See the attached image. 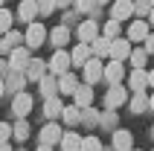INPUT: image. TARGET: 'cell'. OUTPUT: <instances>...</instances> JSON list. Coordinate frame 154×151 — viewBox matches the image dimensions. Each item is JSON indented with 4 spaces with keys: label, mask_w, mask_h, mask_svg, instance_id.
Here are the masks:
<instances>
[{
    "label": "cell",
    "mask_w": 154,
    "mask_h": 151,
    "mask_svg": "<svg viewBox=\"0 0 154 151\" xmlns=\"http://www.w3.org/2000/svg\"><path fill=\"white\" fill-rule=\"evenodd\" d=\"M9 134H12V128H9V122H0V143H6Z\"/></svg>",
    "instance_id": "8d00e7d4"
},
{
    "label": "cell",
    "mask_w": 154,
    "mask_h": 151,
    "mask_svg": "<svg viewBox=\"0 0 154 151\" xmlns=\"http://www.w3.org/2000/svg\"><path fill=\"white\" fill-rule=\"evenodd\" d=\"M151 9H154V0H134V15L148 17V15H151Z\"/></svg>",
    "instance_id": "4316f807"
},
{
    "label": "cell",
    "mask_w": 154,
    "mask_h": 151,
    "mask_svg": "<svg viewBox=\"0 0 154 151\" xmlns=\"http://www.w3.org/2000/svg\"><path fill=\"white\" fill-rule=\"evenodd\" d=\"M93 38H99V26L93 23V20H85V23L79 26V41H85V44H90Z\"/></svg>",
    "instance_id": "e0dca14e"
},
{
    "label": "cell",
    "mask_w": 154,
    "mask_h": 151,
    "mask_svg": "<svg viewBox=\"0 0 154 151\" xmlns=\"http://www.w3.org/2000/svg\"><path fill=\"white\" fill-rule=\"evenodd\" d=\"M148 87L154 90V70H148Z\"/></svg>",
    "instance_id": "f35d334b"
},
{
    "label": "cell",
    "mask_w": 154,
    "mask_h": 151,
    "mask_svg": "<svg viewBox=\"0 0 154 151\" xmlns=\"http://www.w3.org/2000/svg\"><path fill=\"white\" fill-rule=\"evenodd\" d=\"M128 108L134 110V113H146V110H148V93L146 90H137L128 99Z\"/></svg>",
    "instance_id": "4fadbf2b"
},
{
    "label": "cell",
    "mask_w": 154,
    "mask_h": 151,
    "mask_svg": "<svg viewBox=\"0 0 154 151\" xmlns=\"http://www.w3.org/2000/svg\"><path fill=\"white\" fill-rule=\"evenodd\" d=\"M143 44H146L148 55H151V52H154V32H148V38H146V41H143Z\"/></svg>",
    "instance_id": "74e56055"
},
{
    "label": "cell",
    "mask_w": 154,
    "mask_h": 151,
    "mask_svg": "<svg viewBox=\"0 0 154 151\" xmlns=\"http://www.w3.org/2000/svg\"><path fill=\"white\" fill-rule=\"evenodd\" d=\"M61 148H64V151H79V148H82L79 134H73V131H70V134H61Z\"/></svg>",
    "instance_id": "cb8c5ba5"
},
{
    "label": "cell",
    "mask_w": 154,
    "mask_h": 151,
    "mask_svg": "<svg viewBox=\"0 0 154 151\" xmlns=\"http://www.w3.org/2000/svg\"><path fill=\"white\" fill-rule=\"evenodd\" d=\"M148 32H151V23L140 17V20H134V23L128 26V41H137V44H143V41L148 38Z\"/></svg>",
    "instance_id": "277c9868"
},
{
    "label": "cell",
    "mask_w": 154,
    "mask_h": 151,
    "mask_svg": "<svg viewBox=\"0 0 154 151\" xmlns=\"http://www.w3.org/2000/svg\"><path fill=\"white\" fill-rule=\"evenodd\" d=\"M3 90H6V84H3V82H0V96H3Z\"/></svg>",
    "instance_id": "f6af8a7d"
},
{
    "label": "cell",
    "mask_w": 154,
    "mask_h": 151,
    "mask_svg": "<svg viewBox=\"0 0 154 151\" xmlns=\"http://www.w3.org/2000/svg\"><path fill=\"white\" fill-rule=\"evenodd\" d=\"M148 23H151V26H154V9H151V15H148Z\"/></svg>",
    "instance_id": "b9f144b4"
},
{
    "label": "cell",
    "mask_w": 154,
    "mask_h": 151,
    "mask_svg": "<svg viewBox=\"0 0 154 151\" xmlns=\"http://www.w3.org/2000/svg\"><path fill=\"white\" fill-rule=\"evenodd\" d=\"M128 55H131V41H128V38H113V41H111V58L125 61Z\"/></svg>",
    "instance_id": "ba28073f"
},
{
    "label": "cell",
    "mask_w": 154,
    "mask_h": 151,
    "mask_svg": "<svg viewBox=\"0 0 154 151\" xmlns=\"http://www.w3.org/2000/svg\"><path fill=\"white\" fill-rule=\"evenodd\" d=\"M119 32H122V23H119V20H113V17H111V20H108V23H105V38H111V41H113V38H119Z\"/></svg>",
    "instance_id": "83f0119b"
},
{
    "label": "cell",
    "mask_w": 154,
    "mask_h": 151,
    "mask_svg": "<svg viewBox=\"0 0 154 151\" xmlns=\"http://www.w3.org/2000/svg\"><path fill=\"white\" fill-rule=\"evenodd\" d=\"M12 20H15V17H12V12L0 6V35H6L9 29H12Z\"/></svg>",
    "instance_id": "f1b7e54d"
},
{
    "label": "cell",
    "mask_w": 154,
    "mask_h": 151,
    "mask_svg": "<svg viewBox=\"0 0 154 151\" xmlns=\"http://www.w3.org/2000/svg\"><path fill=\"white\" fill-rule=\"evenodd\" d=\"M41 93L47 96V99L58 93V82H55V76H44V79H41Z\"/></svg>",
    "instance_id": "d4e9b609"
},
{
    "label": "cell",
    "mask_w": 154,
    "mask_h": 151,
    "mask_svg": "<svg viewBox=\"0 0 154 151\" xmlns=\"http://www.w3.org/2000/svg\"><path fill=\"white\" fill-rule=\"evenodd\" d=\"M12 134H15L17 140H26V137H29V122H23V119H20V122L12 128Z\"/></svg>",
    "instance_id": "4dcf8cb0"
},
{
    "label": "cell",
    "mask_w": 154,
    "mask_h": 151,
    "mask_svg": "<svg viewBox=\"0 0 154 151\" xmlns=\"http://www.w3.org/2000/svg\"><path fill=\"white\" fill-rule=\"evenodd\" d=\"M90 52H93L96 58H105V55H111V38H93L90 41Z\"/></svg>",
    "instance_id": "9a60e30c"
},
{
    "label": "cell",
    "mask_w": 154,
    "mask_h": 151,
    "mask_svg": "<svg viewBox=\"0 0 154 151\" xmlns=\"http://www.w3.org/2000/svg\"><path fill=\"white\" fill-rule=\"evenodd\" d=\"M99 122H102V128H116V113L113 110H105Z\"/></svg>",
    "instance_id": "836d02e7"
},
{
    "label": "cell",
    "mask_w": 154,
    "mask_h": 151,
    "mask_svg": "<svg viewBox=\"0 0 154 151\" xmlns=\"http://www.w3.org/2000/svg\"><path fill=\"white\" fill-rule=\"evenodd\" d=\"M122 79H125V67H122V61L113 58L111 64H105V82H108V84H122Z\"/></svg>",
    "instance_id": "5b68a950"
},
{
    "label": "cell",
    "mask_w": 154,
    "mask_h": 151,
    "mask_svg": "<svg viewBox=\"0 0 154 151\" xmlns=\"http://www.w3.org/2000/svg\"><path fill=\"white\" fill-rule=\"evenodd\" d=\"M6 44H9V47H17V44H20V35L9 29V32H6Z\"/></svg>",
    "instance_id": "d590c367"
},
{
    "label": "cell",
    "mask_w": 154,
    "mask_h": 151,
    "mask_svg": "<svg viewBox=\"0 0 154 151\" xmlns=\"http://www.w3.org/2000/svg\"><path fill=\"white\" fill-rule=\"evenodd\" d=\"M99 79H105V64H102V58H87V64H85V82L87 84H96Z\"/></svg>",
    "instance_id": "7a4b0ae2"
},
{
    "label": "cell",
    "mask_w": 154,
    "mask_h": 151,
    "mask_svg": "<svg viewBox=\"0 0 154 151\" xmlns=\"http://www.w3.org/2000/svg\"><path fill=\"white\" fill-rule=\"evenodd\" d=\"M38 151H52V145H41V148H38Z\"/></svg>",
    "instance_id": "60d3db41"
},
{
    "label": "cell",
    "mask_w": 154,
    "mask_h": 151,
    "mask_svg": "<svg viewBox=\"0 0 154 151\" xmlns=\"http://www.w3.org/2000/svg\"><path fill=\"white\" fill-rule=\"evenodd\" d=\"M73 96H76V105H79V108H82V110L93 105V90H90V84H79Z\"/></svg>",
    "instance_id": "8fae6325"
},
{
    "label": "cell",
    "mask_w": 154,
    "mask_h": 151,
    "mask_svg": "<svg viewBox=\"0 0 154 151\" xmlns=\"http://www.w3.org/2000/svg\"><path fill=\"white\" fill-rule=\"evenodd\" d=\"M44 113H47L50 119H55V116H61V113H64V105H61L58 96H50V99H47V105H44Z\"/></svg>",
    "instance_id": "d6986e66"
},
{
    "label": "cell",
    "mask_w": 154,
    "mask_h": 151,
    "mask_svg": "<svg viewBox=\"0 0 154 151\" xmlns=\"http://www.w3.org/2000/svg\"><path fill=\"white\" fill-rule=\"evenodd\" d=\"M128 87L134 93H137V90H148V73H146V67H134V73L128 76Z\"/></svg>",
    "instance_id": "9c48e42d"
},
{
    "label": "cell",
    "mask_w": 154,
    "mask_h": 151,
    "mask_svg": "<svg viewBox=\"0 0 154 151\" xmlns=\"http://www.w3.org/2000/svg\"><path fill=\"white\" fill-rule=\"evenodd\" d=\"M15 113L17 116H26L29 110H32V96H26V93H17V99H15Z\"/></svg>",
    "instance_id": "ac0fdd59"
},
{
    "label": "cell",
    "mask_w": 154,
    "mask_h": 151,
    "mask_svg": "<svg viewBox=\"0 0 154 151\" xmlns=\"http://www.w3.org/2000/svg\"><path fill=\"white\" fill-rule=\"evenodd\" d=\"M151 137H154V128H151Z\"/></svg>",
    "instance_id": "7dc6e473"
},
{
    "label": "cell",
    "mask_w": 154,
    "mask_h": 151,
    "mask_svg": "<svg viewBox=\"0 0 154 151\" xmlns=\"http://www.w3.org/2000/svg\"><path fill=\"white\" fill-rule=\"evenodd\" d=\"M99 148H102V145H99V140H96V137H85L79 151H99Z\"/></svg>",
    "instance_id": "1f68e13d"
},
{
    "label": "cell",
    "mask_w": 154,
    "mask_h": 151,
    "mask_svg": "<svg viewBox=\"0 0 154 151\" xmlns=\"http://www.w3.org/2000/svg\"><path fill=\"white\" fill-rule=\"evenodd\" d=\"M128 58H131V67H146L148 64V50L146 47H143V50H131Z\"/></svg>",
    "instance_id": "484cf974"
},
{
    "label": "cell",
    "mask_w": 154,
    "mask_h": 151,
    "mask_svg": "<svg viewBox=\"0 0 154 151\" xmlns=\"http://www.w3.org/2000/svg\"><path fill=\"white\" fill-rule=\"evenodd\" d=\"M41 143H44V145H55V143H61V128L55 125V122L44 125V131H41Z\"/></svg>",
    "instance_id": "5bb4252c"
},
{
    "label": "cell",
    "mask_w": 154,
    "mask_h": 151,
    "mask_svg": "<svg viewBox=\"0 0 154 151\" xmlns=\"http://www.w3.org/2000/svg\"><path fill=\"white\" fill-rule=\"evenodd\" d=\"M79 105H73V108H64V122H67V125H76L79 119H82V113H79Z\"/></svg>",
    "instance_id": "f546056e"
},
{
    "label": "cell",
    "mask_w": 154,
    "mask_h": 151,
    "mask_svg": "<svg viewBox=\"0 0 154 151\" xmlns=\"http://www.w3.org/2000/svg\"><path fill=\"white\" fill-rule=\"evenodd\" d=\"M55 3H58V6H67V3H70V0H55Z\"/></svg>",
    "instance_id": "7bdbcfd3"
},
{
    "label": "cell",
    "mask_w": 154,
    "mask_h": 151,
    "mask_svg": "<svg viewBox=\"0 0 154 151\" xmlns=\"http://www.w3.org/2000/svg\"><path fill=\"white\" fill-rule=\"evenodd\" d=\"M0 6H3V0H0Z\"/></svg>",
    "instance_id": "c3c4849f"
},
{
    "label": "cell",
    "mask_w": 154,
    "mask_h": 151,
    "mask_svg": "<svg viewBox=\"0 0 154 151\" xmlns=\"http://www.w3.org/2000/svg\"><path fill=\"white\" fill-rule=\"evenodd\" d=\"M134 15V0H116V3H113L111 6V17L113 20H125V17H131Z\"/></svg>",
    "instance_id": "8992f818"
},
{
    "label": "cell",
    "mask_w": 154,
    "mask_h": 151,
    "mask_svg": "<svg viewBox=\"0 0 154 151\" xmlns=\"http://www.w3.org/2000/svg\"><path fill=\"white\" fill-rule=\"evenodd\" d=\"M0 151H9V145H6V143H0Z\"/></svg>",
    "instance_id": "ee69618b"
},
{
    "label": "cell",
    "mask_w": 154,
    "mask_h": 151,
    "mask_svg": "<svg viewBox=\"0 0 154 151\" xmlns=\"http://www.w3.org/2000/svg\"><path fill=\"white\" fill-rule=\"evenodd\" d=\"M99 6V0H76V9L79 12H93Z\"/></svg>",
    "instance_id": "e575fe53"
},
{
    "label": "cell",
    "mask_w": 154,
    "mask_h": 151,
    "mask_svg": "<svg viewBox=\"0 0 154 151\" xmlns=\"http://www.w3.org/2000/svg\"><path fill=\"white\" fill-rule=\"evenodd\" d=\"M55 6H58L55 0H38V12H41V15H52Z\"/></svg>",
    "instance_id": "d6a6232c"
},
{
    "label": "cell",
    "mask_w": 154,
    "mask_h": 151,
    "mask_svg": "<svg viewBox=\"0 0 154 151\" xmlns=\"http://www.w3.org/2000/svg\"><path fill=\"white\" fill-rule=\"evenodd\" d=\"M50 41H52V47H64V44L70 41V32H67V26H55L50 32Z\"/></svg>",
    "instance_id": "7402d4cb"
},
{
    "label": "cell",
    "mask_w": 154,
    "mask_h": 151,
    "mask_svg": "<svg viewBox=\"0 0 154 151\" xmlns=\"http://www.w3.org/2000/svg\"><path fill=\"white\" fill-rule=\"evenodd\" d=\"M35 15H38V0H23L20 3V17H23L26 23H32Z\"/></svg>",
    "instance_id": "44dd1931"
},
{
    "label": "cell",
    "mask_w": 154,
    "mask_h": 151,
    "mask_svg": "<svg viewBox=\"0 0 154 151\" xmlns=\"http://www.w3.org/2000/svg\"><path fill=\"white\" fill-rule=\"evenodd\" d=\"M90 55H93V52H90V47H87L85 41H79V47H76V50H73V52H70V61H73L76 67H85Z\"/></svg>",
    "instance_id": "7c38bea8"
},
{
    "label": "cell",
    "mask_w": 154,
    "mask_h": 151,
    "mask_svg": "<svg viewBox=\"0 0 154 151\" xmlns=\"http://www.w3.org/2000/svg\"><path fill=\"white\" fill-rule=\"evenodd\" d=\"M125 102H128L125 84H111V90H108V96H105V108H108V110H116V108H122Z\"/></svg>",
    "instance_id": "6da1fadb"
},
{
    "label": "cell",
    "mask_w": 154,
    "mask_h": 151,
    "mask_svg": "<svg viewBox=\"0 0 154 151\" xmlns=\"http://www.w3.org/2000/svg\"><path fill=\"white\" fill-rule=\"evenodd\" d=\"M99 3H108V0H99Z\"/></svg>",
    "instance_id": "bcb514c9"
},
{
    "label": "cell",
    "mask_w": 154,
    "mask_h": 151,
    "mask_svg": "<svg viewBox=\"0 0 154 151\" xmlns=\"http://www.w3.org/2000/svg\"><path fill=\"white\" fill-rule=\"evenodd\" d=\"M148 110H154V93L148 96Z\"/></svg>",
    "instance_id": "ab89813d"
},
{
    "label": "cell",
    "mask_w": 154,
    "mask_h": 151,
    "mask_svg": "<svg viewBox=\"0 0 154 151\" xmlns=\"http://www.w3.org/2000/svg\"><path fill=\"white\" fill-rule=\"evenodd\" d=\"M44 32H47V29H44L41 23H29V29H26V35H23L26 47H29V50L41 47V44H44Z\"/></svg>",
    "instance_id": "52a82bcc"
},
{
    "label": "cell",
    "mask_w": 154,
    "mask_h": 151,
    "mask_svg": "<svg viewBox=\"0 0 154 151\" xmlns=\"http://www.w3.org/2000/svg\"><path fill=\"white\" fill-rule=\"evenodd\" d=\"M70 64H73L70 55L61 50V47H55V52H52V58H50V70L55 76H61V73H67V70H70Z\"/></svg>",
    "instance_id": "3957f363"
},
{
    "label": "cell",
    "mask_w": 154,
    "mask_h": 151,
    "mask_svg": "<svg viewBox=\"0 0 154 151\" xmlns=\"http://www.w3.org/2000/svg\"><path fill=\"white\" fill-rule=\"evenodd\" d=\"M26 76H29L32 82H41V79H44V61L32 58L29 64H26Z\"/></svg>",
    "instance_id": "603a6c76"
},
{
    "label": "cell",
    "mask_w": 154,
    "mask_h": 151,
    "mask_svg": "<svg viewBox=\"0 0 154 151\" xmlns=\"http://www.w3.org/2000/svg\"><path fill=\"white\" fill-rule=\"evenodd\" d=\"M9 55H12L9 61H12V67H15V70H26V64H29V50H23V47H15Z\"/></svg>",
    "instance_id": "2e32d148"
},
{
    "label": "cell",
    "mask_w": 154,
    "mask_h": 151,
    "mask_svg": "<svg viewBox=\"0 0 154 151\" xmlns=\"http://www.w3.org/2000/svg\"><path fill=\"white\" fill-rule=\"evenodd\" d=\"M134 148V137H131V131H113V151H131Z\"/></svg>",
    "instance_id": "30bf717a"
},
{
    "label": "cell",
    "mask_w": 154,
    "mask_h": 151,
    "mask_svg": "<svg viewBox=\"0 0 154 151\" xmlns=\"http://www.w3.org/2000/svg\"><path fill=\"white\" fill-rule=\"evenodd\" d=\"M131 151H137V148H131Z\"/></svg>",
    "instance_id": "681fc988"
},
{
    "label": "cell",
    "mask_w": 154,
    "mask_h": 151,
    "mask_svg": "<svg viewBox=\"0 0 154 151\" xmlns=\"http://www.w3.org/2000/svg\"><path fill=\"white\" fill-rule=\"evenodd\" d=\"M79 82H76V76H70V73H61L58 76V90L61 93H76Z\"/></svg>",
    "instance_id": "ffe728a7"
}]
</instances>
